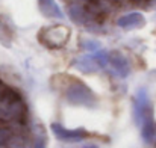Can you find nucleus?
I'll return each instance as SVG.
<instances>
[{
    "label": "nucleus",
    "mask_w": 156,
    "mask_h": 148,
    "mask_svg": "<svg viewBox=\"0 0 156 148\" xmlns=\"http://www.w3.org/2000/svg\"><path fill=\"white\" fill-rule=\"evenodd\" d=\"M133 112L135 119L141 129V136L147 144L156 141V121L153 118V107L147 92L140 89L133 100Z\"/></svg>",
    "instance_id": "nucleus-1"
},
{
    "label": "nucleus",
    "mask_w": 156,
    "mask_h": 148,
    "mask_svg": "<svg viewBox=\"0 0 156 148\" xmlns=\"http://www.w3.org/2000/svg\"><path fill=\"white\" fill-rule=\"evenodd\" d=\"M65 98L70 104L83 106V107H94L96 106V95L93 91L79 80H71L65 89Z\"/></svg>",
    "instance_id": "nucleus-2"
},
{
    "label": "nucleus",
    "mask_w": 156,
    "mask_h": 148,
    "mask_svg": "<svg viewBox=\"0 0 156 148\" xmlns=\"http://www.w3.org/2000/svg\"><path fill=\"white\" fill-rule=\"evenodd\" d=\"M70 38V30L65 26H50L44 27L40 32V41L50 47V49H58L62 47Z\"/></svg>",
    "instance_id": "nucleus-3"
},
{
    "label": "nucleus",
    "mask_w": 156,
    "mask_h": 148,
    "mask_svg": "<svg viewBox=\"0 0 156 148\" xmlns=\"http://www.w3.org/2000/svg\"><path fill=\"white\" fill-rule=\"evenodd\" d=\"M108 65V53L106 51H96L93 54H85L77 57L73 62V67L82 73H94Z\"/></svg>",
    "instance_id": "nucleus-4"
},
{
    "label": "nucleus",
    "mask_w": 156,
    "mask_h": 148,
    "mask_svg": "<svg viewBox=\"0 0 156 148\" xmlns=\"http://www.w3.org/2000/svg\"><path fill=\"white\" fill-rule=\"evenodd\" d=\"M50 129H52L53 135H55L59 141H62V142H71V144H74V142H80V141L90 138V133H88L85 129H73V130H68V129H65L64 126H61V124H58V122H53L52 126H50Z\"/></svg>",
    "instance_id": "nucleus-5"
},
{
    "label": "nucleus",
    "mask_w": 156,
    "mask_h": 148,
    "mask_svg": "<svg viewBox=\"0 0 156 148\" xmlns=\"http://www.w3.org/2000/svg\"><path fill=\"white\" fill-rule=\"evenodd\" d=\"M108 64L112 67V70L120 77H127V74L130 71V65H129V62H127V59L124 57L123 53H120V51L108 53Z\"/></svg>",
    "instance_id": "nucleus-6"
},
{
    "label": "nucleus",
    "mask_w": 156,
    "mask_h": 148,
    "mask_svg": "<svg viewBox=\"0 0 156 148\" xmlns=\"http://www.w3.org/2000/svg\"><path fill=\"white\" fill-rule=\"evenodd\" d=\"M68 15L77 24H88L90 21H94V17L91 15L90 9L83 8L79 3H71L68 6Z\"/></svg>",
    "instance_id": "nucleus-7"
},
{
    "label": "nucleus",
    "mask_w": 156,
    "mask_h": 148,
    "mask_svg": "<svg viewBox=\"0 0 156 148\" xmlns=\"http://www.w3.org/2000/svg\"><path fill=\"white\" fill-rule=\"evenodd\" d=\"M117 24L123 29H138L146 24V18L140 12H130L117 20Z\"/></svg>",
    "instance_id": "nucleus-8"
},
{
    "label": "nucleus",
    "mask_w": 156,
    "mask_h": 148,
    "mask_svg": "<svg viewBox=\"0 0 156 148\" xmlns=\"http://www.w3.org/2000/svg\"><path fill=\"white\" fill-rule=\"evenodd\" d=\"M38 3H40V9L43 15L49 18H59V20L64 18V14L55 0H38Z\"/></svg>",
    "instance_id": "nucleus-9"
},
{
    "label": "nucleus",
    "mask_w": 156,
    "mask_h": 148,
    "mask_svg": "<svg viewBox=\"0 0 156 148\" xmlns=\"http://www.w3.org/2000/svg\"><path fill=\"white\" fill-rule=\"evenodd\" d=\"M12 141H14V133L6 127H0V148H8Z\"/></svg>",
    "instance_id": "nucleus-10"
},
{
    "label": "nucleus",
    "mask_w": 156,
    "mask_h": 148,
    "mask_svg": "<svg viewBox=\"0 0 156 148\" xmlns=\"http://www.w3.org/2000/svg\"><path fill=\"white\" fill-rule=\"evenodd\" d=\"M32 148H46V136L43 133L37 135L34 138V142H32Z\"/></svg>",
    "instance_id": "nucleus-11"
},
{
    "label": "nucleus",
    "mask_w": 156,
    "mask_h": 148,
    "mask_svg": "<svg viewBox=\"0 0 156 148\" xmlns=\"http://www.w3.org/2000/svg\"><path fill=\"white\" fill-rule=\"evenodd\" d=\"M9 91H11V88H9V86H6V85L0 80V104L6 100L8 94H9Z\"/></svg>",
    "instance_id": "nucleus-12"
},
{
    "label": "nucleus",
    "mask_w": 156,
    "mask_h": 148,
    "mask_svg": "<svg viewBox=\"0 0 156 148\" xmlns=\"http://www.w3.org/2000/svg\"><path fill=\"white\" fill-rule=\"evenodd\" d=\"M71 3H79V5H85V3H90L91 0H70Z\"/></svg>",
    "instance_id": "nucleus-13"
},
{
    "label": "nucleus",
    "mask_w": 156,
    "mask_h": 148,
    "mask_svg": "<svg viewBox=\"0 0 156 148\" xmlns=\"http://www.w3.org/2000/svg\"><path fill=\"white\" fill-rule=\"evenodd\" d=\"M85 148H97V147H94V145H88V147H85Z\"/></svg>",
    "instance_id": "nucleus-14"
},
{
    "label": "nucleus",
    "mask_w": 156,
    "mask_h": 148,
    "mask_svg": "<svg viewBox=\"0 0 156 148\" xmlns=\"http://www.w3.org/2000/svg\"><path fill=\"white\" fill-rule=\"evenodd\" d=\"M155 148H156V142H155Z\"/></svg>",
    "instance_id": "nucleus-15"
}]
</instances>
